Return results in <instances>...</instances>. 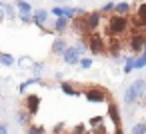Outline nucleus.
Masks as SVG:
<instances>
[{"instance_id":"obj_1","label":"nucleus","mask_w":146,"mask_h":134,"mask_svg":"<svg viewBox=\"0 0 146 134\" xmlns=\"http://www.w3.org/2000/svg\"><path fill=\"white\" fill-rule=\"evenodd\" d=\"M130 24H128V18L126 16H120V14H112L108 18V24H106V32L110 38H120L128 32Z\"/></svg>"},{"instance_id":"obj_2","label":"nucleus","mask_w":146,"mask_h":134,"mask_svg":"<svg viewBox=\"0 0 146 134\" xmlns=\"http://www.w3.org/2000/svg\"><path fill=\"white\" fill-rule=\"evenodd\" d=\"M86 50H88V46H84V44H80V46H68L66 52L62 54L64 64H68V66H76V64H80V60H82V56H84Z\"/></svg>"},{"instance_id":"obj_3","label":"nucleus","mask_w":146,"mask_h":134,"mask_svg":"<svg viewBox=\"0 0 146 134\" xmlns=\"http://www.w3.org/2000/svg\"><path fill=\"white\" fill-rule=\"evenodd\" d=\"M54 16H66V18H70V20H74L76 16H82L86 10H82V8H74V6H62V4H58V6H54L52 10H50Z\"/></svg>"},{"instance_id":"obj_4","label":"nucleus","mask_w":146,"mask_h":134,"mask_svg":"<svg viewBox=\"0 0 146 134\" xmlns=\"http://www.w3.org/2000/svg\"><path fill=\"white\" fill-rule=\"evenodd\" d=\"M144 48H146V34L134 32V34L130 36V40H128V50H130L134 56H138Z\"/></svg>"},{"instance_id":"obj_5","label":"nucleus","mask_w":146,"mask_h":134,"mask_svg":"<svg viewBox=\"0 0 146 134\" xmlns=\"http://www.w3.org/2000/svg\"><path fill=\"white\" fill-rule=\"evenodd\" d=\"M32 16H34V24L44 32V34H50L48 30H46V26H48V20H50V12L46 10V8H36L34 12H32Z\"/></svg>"},{"instance_id":"obj_6","label":"nucleus","mask_w":146,"mask_h":134,"mask_svg":"<svg viewBox=\"0 0 146 134\" xmlns=\"http://www.w3.org/2000/svg\"><path fill=\"white\" fill-rule=\"evenodd\" d=\"M106 90H102V88H96V86H92V88H86L84 90V98L88 100V102H92V104H100V102H106Z\"/></svg>"},{"instance_id":"obj_7","label":"nucleus","mask_w":146,"mask_h":134,"mask_svg":"<svg viewBox=\"0 0 146 134\" xmlns=\"http://www.w3.org/2000/svg\"><path fill=\"white\" fill-rule=\"evenodd\" d=\"M86 46H88V50L92 52V54H102L104 50H108V46L104 44V40L98 36V34H90L88 36V42H86Z\"/></svg>"},{"instance_id":"obj_8","label":"nucleus","mask_w":146,"mask_h":134,"mask_svg":"<svg viewBox=\"0 0 146 134\" xmlns=\"http://www.w3.org/2000/svg\"><path fill=\"white\" fill-rule=\"evenodd\" d=\"M70 18H66V16H56L54 18V24H52V32L54 34H58V36H62V32H66L68 28H70Z\"/></svg>"},{"instance_id":"obj_9","label":"nucleus","mask_w":146,"mask_h":134,"mask_svg":"<svg viewBox=\"0 0 146 134\" xmlns=\"http://www.w3.org/2000/svg\"><path fill=\"white\" fill-rule=\"evenodd\" d=\"M66 48H68V42H66V38H64V36H56V38L52 40L50 52H52L54 56H62V54L66 52Z\"/></svg>"},{"instance_id":"obj_10","label":"nucleus","mask_w":146,"mask_h":134,"mask_svg":"<svg viewBox=\"0 0 146 134\" xmlns=\"http://www.w3.org/2000/svg\"><path fill=\"white\" fill-rule=\"evenodd\" d=\"M24 108L34 116V114L38 112V108H40V96H38V94H28V96L24 98Z\"/></svg>"},{"instance_id":"obj_11","label":"nucleus","mask_w":146,"mask_h":134,"mask_svg":"<svg viewBox=\"0 0 146 134\" xmlns=\"http://www.w3.org/2000/svg\"><path fill=\"white\" fill-rule=\"evenodd\" d=\"M134 26H136V28H146V2H142V4L136 8Z\"/></svg>"},{"instance_id":"obj_12","label":"nucleus","mask_w":146,"mask_h":134,"mask_svg":"<svg viewBox=\"0 0 146 134\" xmlns=\"http://www.w3.org/2000/svg\"><path fill=\"white\" fill-rule=\"evenodd\" d=\"M130 88L134 90V94L142 100L144 96H146V78H136L132 84H130Z\"/></svg>"},{"instance_id":"obj_13","label":"nucleus","mask_w":146,"mask_h":134,"mask_svg":"<svg viewBox=\"0 0 146 134\" xmlns=\"http://www.w3.org/2000/svg\"><path fill=\"white\" fill-rule=\"evenodd\" d=\"M108 118L112 120V124L116 126V128H120V110H118V106L114 104V102H108Z\"/></svg>"},{"instance_id":"obj_14","label":"nucleus","mask_w":146,"mask_h":134,"mask_svg":"<svg viewBox=\"0 0 146 134\" xmlns=\"http://www.w3.org/2000/svg\"><path fill=\"white\" fill-rule=\"evenodd\" d=\"M120 52H122V40L120 38H110V42H108V54L114 56V58H118Z\"/></svg>"},{"instance_id":"obj_15","label":"nucleus","mask_w":146,"mask_h":134,"mask_svg":"<svg viewBox=\"0 0 146 134\" xmlns=\"http://www.w3.org/2000/svg\"><path fill=\"white\" fill-rule=\"evenodd\" d=\"M18 64V58L12 56L10 52H0V66H4V68H12Z\"/></svg>"},{"instance_id":"obj_16","label":"nucleus","mask_w":146,"mask_h":134,"mask_svg":"<svg viewBox=\"0 0 146 134\" xmlns=\"http://www.w3.org/2000/svg\"><path fill=\"white\" fill-rule=\"evenodd\" d=\"M30 118H32V114H30L26 108H20V110L16 112V122H18L20 126H30Z\"/></svg>"},{"instance_id":"obj_17","label":"nucleus","mask_w":146,"mask_h":134,"mask_svg":"<svg viewBox=\"0 0 146 134\" xmlns=\"http://www.w3.org/2000/svg\"><path fill=\"white\" fill-rule=\"evenodd\" d=\"M0 6L4 8L8 20H16V18H18V10H16V6H14L12 2H0Z\"/></svg>"},{"instance_id":"obj_18","label":"nucleus","mask_w":146,"mask_h":134,"mask_svg":"<svg viewBox=\"0 0 146 134\" xmlns=\"http://www.w3.org/2000/svg\"><path fill=\"white\" fill-rule=\"evenodd\" d=\"M32 84H44V80L40 78V76H32V78H28V80H24L20 86H18V92L20 94H24V90L28 88V86H32Z\"/></svg>"},{"instance_id":"obj_19","label":"nucleus","mask_w":146,"mask_h":134,"mask_svg":"<svg viewBox=\"0 0 146 134\" xmlns=\"http://www.w3.org/2000/svg\"><path fill=\"white\" fill-rule=\"evenodd\" d=\"M136 102H140V98L134 94V90L128 86L126 90H124V104H128V106H132V104H136Z\"/></svg>"},{"instance_id":"obj_20","label":"nucleus","mask_w":146,"mask_h":134,"mask_svg":"<svg viewBox=\"0 0 146 134\" xmlns=\"http://www.w3.org/2000/svg\"><path fill=\"white\" fill-rule=\"evenodd\" d=\"M14 6H16L18 14H20V12H26V14H32V12H34L32 6H30V2H26V0H14Z\"/></svg>"},{"instance_id":"obj_21","label":"nucleus","mask_w":146,"mask_h":134,"mask_svg":"<svg viewBox=\"0 0 146 134\" xmlns=\"http://www.w3.org/2000/svg\"><path fill=\"white\" fill-rule=\"evenodd\" d=\"M130 10H132L130 2H118V4H116V8H114V14H120V16H128V14H130Z\"/></svg>"},{"instance_id":"obj_22","label":"nucleus","mask_w":146,"mask_h":134,"mask_svg":"<svg viewBox=\"0 0 146 134\" xmlns=\"http://www.w3.org/2000/svg\"><path fill=\"white\" fill-rule=\"evenodd\" d=\"M60 90H62L66 96H80V92H78V90H76L70 82H64V80L60 82Z\"/></svg>"},{"instance_id":"obj_23","label":"nucleus","mask_w":146,"mask_h":134,"mask_svg":"<svg viewBox=\"0 0 146 134\" xmlns=\"http://www.w3.org/2000/svg\"><path fill=\"white\" fill-rule=\"evenodd\" d=\"M44 70H46V64L44 62H34L32 66H30V72H32V76H44Z\"/></svg>"},{"instance_id":"obj_24","label":"nucleus","mask_w":146,"mask_h":134,"mask_svg":"<svg viewBox=\"0 0 146 134\" xmlns=\"http://www.w3.org/2000/svg\"><path fill=\"white\" fill-rule=\"evenodd\" d=\"M142 68H146V48L136 56V60H134V70H142Z\"/></svg>"},{"instance_id":"obj_25","label":"nucleus","mask_w":146,"mask_h":134,"mask_svg":"<svg viewBox=\"0 0 146 134\" xmlns=\"http://www.w3.org/2000/svg\"><path fill=\"white\" fill-rule=\"evenodd\" d=\"M134 60H136V56H126L124 58V68H122L124 74H130L134 70Z\"/></svg>"},{"instance_id":"obj_26","label":"nucleus","mask_w":146,"mask_h":134,"mask_svg":"<svg viewBox=\"0 0 146 134\" xmlns=\"http://www.w3.org/2000/svg\"><path fill=\"white\" fill-rule=\"evenodd\" d=\"M32 64H34V60H32L30 56H20V58H18V66H20V68H28V70H30Z\"/></svg>"},{"instance_id":"obj_27","label":"nucleus","mask_w":146,"mask_h":134,"mask_svg":"<svg viewBox=\"0 0 146 134\" xmlns=\"http://www.w3.org/2000/svg\"><path fill=\"white\" fill-rule=\"evenodd\" d=\"M130 134H146V122H136L132 126Z\"/></svg>"},{"instance_id":"obj_28","label":"nucleus","mask_w":146,"mask_h":134,"mask_svg":"<svg viewBox=\"0 0 146 134\" xmlns=\"http://www.w3.org/2000/svg\"><path fill=\"white\" fill-rule=\"evenodd\" d=\"M18 18H20V22H22V24H28V26H30V24H34V16H32V14L20 12V14H18Z\"/></svg>"},{"instance_id":"obj_29","label":"nucleus","mask_w":146,"mask_h":134,"mask_svg":"<svg viewBox=\"0 0 146 134\" xmlns=\"http://www.w3.org/2000/svg\"><path fill=\"white\" fill-rule=\"evenodd\" d=\"M92 64H94V60H92V58L82 56V60H80V64H78V66H80L82 70H90V68H92Z\"/></svg>"},{"instance_id":"obj_30","label":"nucleus","mask_w":146,"mask_h":134,"mask_svg":"<svg viewBox=\"0 0 146 134\" xmlns=\"http://www.w3.org/2000/svg\"><path fill=\"white\" fill-rule=\"evenodd\" d=\"M26 134H44V128L36 126V124H30V126H26Z\"/></svg>"},{"instance_id":"obj_31","label":"nucleus","mask_w":146,"mask_h":134,"mask_svg":"<svg viewBox=\"0 0 146 134\" xmlns=\"http://www.w3.org/2000/svg\"><path fill=\"white\" fill-rule=\"evenodd\" d=\"M114 8H116L114 2H106V4L100 8V12H102V14H110V12H114Z\"/></svg>"},{"instance_id":"obj_32","label":"nucleus","mask_w":146,"mask_h":134,"mask_svg":"<svg viewBox=\"0 0 146 134\" xmlns=\"http://www.w3.org/2000/svg\"><path fill=\"white\" fill-rule=\"evenodd\" d=\"M86 132H88V128H86L84 124H76V126L72 128V132H70V134H86Z\"/></svg>"},{"instance_id":"obj_33","label":"nucleus","mask_w":146,"mask_h":134,"mask_svg":"<svg viewBox=\"0 0 146 134\" xmlns=\"http://www.w3.org/2000/svg\"><path fill=\"white\" fill-rule=\"evenodd\" d=\"M64 132V122H58V124H54V128H52V134H62Z\"/></svg>"},{"instance_id":"obj_34","label":"nucleus","mask_w":146,"mask_h":134,"mask_svg":"<svg viewBox=\"0 0 146 134\" xmlns=\"http://www.w3.org/2000/svg\"><path fill=\"white\" fill-rule=\"evenodd\" d=\"M88 124H90L92 128H94V126H100V124H102V118H100V116H94V118H90Z\"/></svg>"},{"instance_id":"obj_35","label":"nucleus","mask_w":146,"mask_h":134,"mask_svg":"<svg viewBox=\"0 0 146 134\" xmlns=\"http://www.w3.org/2000/svg\"><path fill=\"white\" fill-rule=\"evenodd\" d=\"M0 134H8V124L0 122Z\"/></svg>"},{"instance_id":"obj_36","label":"nucleus","mask_w":146,"mask_h":134,"mask_svg":"<svg viewBox=\"0 0 146 134\" xmlns=\"http://www.w3.org/2000/svg\"><path fill=\"white\" fill-rule=\"evenodd\" d=\"M4 20H6V12H4V8H2V6H0V24H2Z\"/></svg>"},{"instance_id":"obj_37","label":"nucleus","mask_w":146,"mask_h":134,"mask_svg":"<svg viewBox=\"0 0 146 134\" xmlns=\"http://www.w3.org/2000/svg\"><path fill=\"white\" fill-rule=\"evenodd\" d=\"M54 76H56V80H58V82H62V72H56Z\"/></svg>"},{"instance_id":"obj_38","label":"nucleus","mask_w":146,"mask_h":134,"mask_svg":"<svg viewBox=\"0 0 146 134\" xmlns=\"http://www.w3.org/2000/svg\"><path fill=\"white\" fill-rule=\"evenodd\" d=\"M56 4H64V2H68V0H54Z\"/></svg>"},{"instance_id":"obj_39","label":"nucleus","mask_w":146,"mask_h":134,"mask_svg":"<svg viewBox=\"0 0 146 134\" xmlns=\"http://www.w3.org/2000/svg\"><path fill=\"white\" fill-rule=\"evenodd\" d=\"M114 134H124V132H122L120 128H116V132H114Z\"/></svg>"}]
</instances>
